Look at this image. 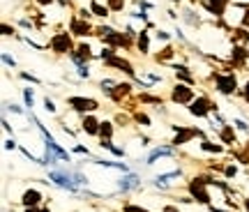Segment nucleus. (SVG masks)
Masks as SVG:
<instances>
[{"label": "nucleus", "instance_id": "nucleus-1", "mask_svg": "<svg viewBox=\"0 0 249 212\" xmlns=\"http://www.w3.org/2000/svg\"><path fill=\"white\" fill-rule=\"evenodd\" d=\"M49 180H51L55 187L67 189V192H79V187H83L88 182L83 173H79V171H67V168H53V171L49 173Z\"/></svg>", "mask_w": 249, "mask_h": 212}, {"label": "nucleus", "instance_id": "nucleus-2", "mask_svg": "<svg viewBox=\"0 0 249 212\" xmlns=\"http://www.w3.org/2000/svg\"><path fill=\"white\" fill-rule=\"evenodd\" d=\"M187 189H189L192 198H196L198 203L210 205V194H208V177H192V180H189V185H187Z\"/></svg>", "mask_w": 249, "mask_h": 212}, {"label": "nucleus", "instance_id": "nucleus-3", "mask_svg": "<svg viewBox=\"0 0 249 212\" xmlns=\"http://www.w3.org/2000/svg\"><path fill=\"white\" fill-rule=\"evenodd\" d=\"M214 86H217V90L222 92V95H233L235 90H238V81H235V74H214Z\"/></svg>", "mask_w": 249, "mask_h": 212}, {"label": "nucleus", "instance_id": "nucleus-4", "mask_svg": "<svg viewBox=\"0 0 249 212\" xmlns=\"http://www.w3.org/2000/svg\"><path fill=\"white\" fill-rule=\"evenodd\" d=\"M49 46H51V51H55V53H71L74 51L70 33H55V35L51 37Z\"/></svg>", "mask_w": 249, "mask_h": 212}, {"label": "nucleus", "instance_id": "nucleus-5", "mask_svg": "<svg viewBox=\"0 0 249 212\" xmlns=\"http://www.w3.org/2000/svg\"><path fill=\"white\" fill-rule=\"evenodd\" d=\"M210 111H217V106L208 97H196L194 102L189 104V113L196 115V118H205V115H210Z\"/></svg>", "mask_w": 249, "mask_h": 212}, {"label": "nucleus", "instance_id": "nucleus-6", "mask_svg": "<svg viewBox=\"0 0 249 212\" xmlns=\"http://www.w3.org/2000/svg\"><path fill=\"white\" fill-rule=\"evenodd\" d=\"M171 102H176V104H192L194 102V90L185 86V83H178L173 92H171Z\"/></svg>", "mask_w": 249, "mask_h": 212}, {"label": "nucleus", "instance_id": "nucleus-7", "mask_svg": "<svg viewBox=\"0 0 249 212\" xmlns=\"http://www.w3.org/2000/svg\"><path fill=\"white\" fill-rule=\"evenodd\" d=\"M67 104L74 108V111H79V113H92V111H97L99 104L95 102V99H90V97H70L67 99Z\"/></svg>", "mask_w": 249, "mask_h": 212}, {"label": "nucleus", "instance_id": "nucleus-8", "mask_svg": "<svg viewBox=\"0 0 249 212\" xmlns=\"http://www.w3.org/2000/svg\"><path fill=\"white\" fill-rule=\"evenodd\" d=\"M194 136H201L198 129H185V127H176V136H173V145H185Z\"/></svg>", "mask_w": 249, "mask_h": 212}, {"label": "nucleus", "instance_id": "nucleus-9", "mask_svg": "<svg viewBox=\"0 0 249 212\" xmlns=\"http://www.w3.org/2000/svg\"><path fill=\"white\" fill-rule=\"evenodd\" d=\"M139 185H141V177L136 176V173H127V176H123L120 180H118V189H120V192L139 189Z\"/></svg>", "mask_w": 249, "mask_h": 212}, {"label": "nucleus", "instance_id": "nucleus-10", "mask_svg": "<svg viewBox=\"0 0 249 212\" xmlns=\"http://www.w3.org/2000/svg\"><path fill=\"white\" fill-rule=\"evenodd\" d=\"M90 23L86 21V18H71V23H70V33L71 35H79V37H86L90 35Z\"/></svg>", "mask_w": 249, "mask_h": 212}, {"label": "nucleus", "instance_id": "nucleus-11", "mask_svg": "<svg viewBox=\"0 0 249 212\" xmlns=\"http://www.w3.org/2000/svg\"><path fill=\"white\" fill-rule=\"evenodd\" d=\"M173 155H176V148H171V145H160V148H155V150L148 155L145 164H155L157 159H161V157H173Z\"/></svg>", "mask_w": 249, "mask_h": 212}, {"label": "nucleus", "instance_id": "nucleus-12", "mask_svg": "<svg viewBox=\"0 0 249 212\" xmlns=\"http://www.w3.org/2000/svg\"><path fill=\"white\" fill-rule=\"evenodd\" d=\"M104 65H108V67H116V70H123L124 74H129V76H134V67L129 60H123V58H118V55H113V58H108V60H104Z\"/></svg>", "mask_w": 249, "mask_h": 212}, {"label": "nucleus", "instance_id": "nucleus-13", "mask_svg": "<svg viewBox=\"0 0 249 212\" xmlns=\"http://www.w3.org/2000/svg\"><path fill=\"white\" fill-rule=\"evenodd\" d=\"M182 176V171H171V173H164V176H157L155 177V180H152V185L155 187H161V189H164V187H169L171 182H173V180H178V177Z\"/></svg>", "mask_w": 249, "mask_h": 212}, {"label": "nucleus", "instance_id": "nucleus-14", "mask_svg": "<svg viewBox=\"0 0 249 212\" xmlns=\"http://www.w3.org/2000/svg\"><path fill=\"white\" fill-rule=\"evenodd\" d=\"M21 203L26 205V208H37V205L42 203V194H39L37 189H26V192H23V198H21Z\"/></svg>", "mask_w": 249, "mask_h": 212}, {"label": "nucleus", "instance_id": "nucleus-15", "mask_svg": "<svg viewBox=\"0 0 249 212\" xmlns=\"http://www.w3.org/2000/svg\"><path fill=\"white\" fill-rule=\"evenodd\" d=\"M81 124H83V132H86V134H90V136H97V134H99V124H102V123H97L92 115H86Z\"/></svg>", "mask_w": 249, "mask_h": 212}, {"label": "nucleus", "instance_id": "nucleus-16", "mask_svg": "<svg viewBox=\"0 0 249 212\" xmlns=\"http://www.w3.org/2000/svg\"><path fill=\"white\" fill-rule=\"evenodd\" d=\"M70 58H71V62L74 60H86L88 62L90 60V46L88 44H79L74 51L70 53Z\"/></svg>", "mask_w": 249, "mask_h": 212}, {"label": "nucleus", "instance_id": "nucleus-17", "mask_svg": "<svg viewBox=\"0 0 249 212\" xmlns=\"http://www.w3.org/2000/svg\"><path fill=\"white\" fill-rule=\"evenodd\" d=\"M136 46H139L141 53H150V35H148V30H141L136 35Z\"/></svg>", "mask_w": 249, "mask_h": 212}, {"label": "nucleus", "instance_id": "nucleus-18", "mask_svg": "<svg viewBox=\"0 0 249 212\" xmlns=\"http://www.w3.org/2000/svg\"><path fill=\"white\" fill-rule=\"evenodd\" d=\"M173 70H176V76L185 81L187 86H189V83L194 81V76H192V71H189V67H185V65H173Z\"/></svg>", "mask_w": 249, "mask_h": 212}, {"label": "nucleus", "instance_id": "nucleus-19", "mask_svg": "<svg viewBox=\"0 0 249 212\" xmlns=\"http://www.w3.org/2000/svg\"><path fill=\"white\" fill-rule=\"evenodd\" d=\"M90 12H92V17H102V18H107L111 9H108L107 5H102V2H97V0H92V2H90Z\"/></svg>", "mask_w": 249, "mask_h": 212}, {"label": "nucleus", "instance_id": "nucleus-20", "mask_svg": "<svg viewBox=\"0 0 249 212\" xmlns=\"http://www.w3.org/2000/svg\"><path fill=\"white\" fill-rule=\"evenodd\" d=\"M229 2H231V0H210V12H213L214 17H224Z\"/></svg>", "mask_w": 249, "mask_h": 212}, {"label": "nucleus", "instance_id": "nucleus-21", "mask_svg": "<svg viewBox=\"0 0 249 212\" xmlns=\"http://www.w3.org/2000/svg\"><path fill=\"white\" fill-rule=\"evenodd\" d=\"M219 139H222L224 143H235V132H233L231 124H224L222 132H219Z\"/></svg>", "mask_w": 249, "mask_h": 212}, {"label": "nucleus", "instance_id": "nucleus-22", "mask_svg": "<svg viewBox=\"0 0 249 212\" xmlns=\"http://www.w3.org/2000/svg\"><path fill=\"white\" fill-rule=\"evenodd\" d=\"M116 81H111V79H104L102 83H99V88H102V92L104 95H108V97H113V92H116Z\"/></svg>", "mask_w": 249, "mask_h": 212}, {"label": "nucleus", "instance_id": "nucleus-23", "mask_svg": "<svg viewBox=\"0 0 249 212\" xmlns=\"http://www.w3.org/2000/svg\"><path fill=\"white\" fill-rule=\"evenodd\" d=\"M99 136L111 141V136H113V123H107V120H104V123L99 124Z\"/></svg>", "mask_w": 249, "mask_h": 212}, {"label": "nucleus", "instance_id": "nucleus-24", "mask_svg": "<svg viewBox=\"0 0 249 212\" xmlns=\"http://www.w3.org/2000/svg\"><path fill=\"white\" fill-rule=\"evenodd\" d=\"M129 90H132L129 83H118L116 92H113V99H120V97H124V95H129Z\"/></svg>", "mask_w": 249, "mask_h": 212}, {"label": "nucleus", "instance_id": "nucleus-25", "mask_svg": "<svg viewBox=\"0 0 249 212\" xmlns=\"http://www.w3.org/2000/svg\"><path fill=\"white\" fill-rule=\"evenodd\" d=\"M99 145H102V148H107V150H111L113 155H118V157H123V155H124L123 148H116V145H113V143L108 141V139H102V143H99Z\"/></svg>", "mask_w": 249, "mask_h": 212}, {"label": "nucleus", "instance_id": "nucleus-26", "mask_svg": "<svg viewBox=\"0 0 249 212\" xmlns=\"http://www.w3.org/2000/svg\"><path fill=\"white\" fill-rule=\"evenodd\" d=\"M74 65L79 67V76H81V79H88V76H90L88 62H86V60H74Z\"/></svg>", "mask_w": 249, "mask_h": 212}, {"label": "nucleus", "instance_id": "nucleus-27", "mask_svg": "<svg viewBox=\"0 0 249 212\" xmlns=\"http://www.w3.org/2000/svg\"><path fill=\"white\" fill-rule=\"evenodd\" d=\"M23 102H26L28 108H33V106H35V95H33V90L30 88H23Z\"/></svg>", "mask_w": 249, "mask_h": 212}, {"label": "nucleus", "instance_id": "nucleus-28", "mask_svg": "<svg viewBox=\"0 0 249 212\" xmlns=\"http://www.w3.org/2000/svg\"><path fill=\"white\" fill-rule=\"evenodd\" d=\"M201 148L208 152H222V145H217V143H210V141H203L201 143Z\"/></svg>", "mask_w": 249, "mask_h": 212}, {"label": "nucleus", "instance_id": "nucleus-29", "mask_svg": "<svg viewBox=\"0 0 249 212\" xmlns=\"http://www.w3.org/2000/svg\"><path fill=\"white\" fill-rule=\"evenodd\" d=\"M108 2V9H113V12H120L124 7V0H107Z\"/></svg>", "mask_w": 249, "mask_h": 212}, {"label": "nucleus", "instance_id": "nucleus-30", "mask_svg": "<svg viewBox=\"0 0 249 212\" xmlns=\"http://www.w3.org/2000/svg\"><path fill=\"white\" fill-rule=\"evenodd\" d=\"M173 49H171V46H166V49H164V51L160 53V55H157V60H169V58H173Z\"/></svg>", "mask_w": 249, "mask_h": 212}, {"label": "nucleus", "instance_id": "nucleus-31", "mask_svg": "<svg viewBox=\"0 0 249 212\" xmlns=\"http://www.w3.org/2000/svg\"><path fill=\"white\" fill-rule=\"evenodd\" d=\"M134 118H136V123H139V124H143V127H148V124H150V118H148V115H145V113H136V115H134Z\"/></svg>", "mask_w": 249, "mask_h": 212}, {"label": "nucleus", "instance_id": "nucleus-32", "mask_svg": "<svg viewBox=\"0 0 249 212\" xmlns=\"http://www.w3.org/2000/svg\"><path fill=\"white\" fill-rule=\"evenodd\" d=\"M124 212H150V210H145V208H141V205L127 203V205H124Z\"/></svg>", "mask_w": 249, "mask_h": 212}, {"label": "nucleus", "instance_id": "nucleus-33", "mask_svg": "<svg viewBox=\"0 0 249 212\" xmlns=\"http://www.w3.org/2000/svg\"><path fill=\"white\" fill-rule=\"evenodd\" d=\"M2 62H5V67H17V60L9 53H2Z\"/></svg>", "mask_w": 249, "mask_h": 212}, {"label": "nucleus", "instance_id": "nucleus-34", "mask_svg": "<svg viewBox=\"0 0 249 212\" xmlns=\"http://www.w3.org/2000/svg\"><path fill=\"white\" fill-rule=\"evenodd\" d=\"M141 102H148V104H161V99L152 97V95H141Z\"/></svg>", "mask_w": 249, "mask_h": 212}, {"label": "nucleus", "instance_id": "nucleus-35", "mask_svg": "<svg viewBox=\"0 0 249 212\" xmlns=\"http://www.w3.org/2000/svg\"><path fill=\"white\" fill-rule=\"evenodd\" d=\"M155 37H157V39H161V42H169V39H171V35L166 33V30H157V33H155Z\"/></svg>", "mask_w": 249, "mask_h": 212}, {"label": "nucleus", "instance_id": "nucleus-36", "mask_svg": "<svg viewBox=\"0 0 249 212\" xmlns=\"http://www.w3.org/2000/svg\"><path fill=\"white\" fill-rule=\"evenodd\" d=\"M21 79L30 81V83H39V79H37V76H33V74H28V71H21Z\"/></svg>", "mask_w": 249, "mask_h": 212}, {"label": "nucleus", "instance_id": "nucleus-37", "mask_svg": "<svg viewBox=\"0 0 249 212\" xmlns=\"http://www.w3.org/2000/svg\"><path fill=\"white\" fill-rule=\"evenodd\" d=\"M44 111H49V113H55V104H53V102H51L49 97L44 99Z\"/></svg>", "mask_w": 249, "mask_h": 212}, {"label": "nucleus", "instance_id": "nucleus-38", "mask_svg": "<svg viewBox=\"0 0 249 212\" xmlns=\"http://www.w3.org/2000/svg\"><path fill=\"white\" fill-rule=\"evenodd\" d=\"M235 173H238L235 166H226V177H235Z\"/></svg>", "mask_w": 249, "mask_h": 212}, {"label": "nucleus", "instance_id": "nucleus-39", "mask_svg": "<svg viewBox=\"0 0 249 212\" xmlns=\"http://www.w3.org/2000/svg\"><path fill=\"white\" fill-rule=\"evenodd\" d=\"M14 148H17V141H14V139L5 141V150H14Z\"/></svg>", "mask_w": 249, "mask_h": 212}, {"label": "nucleus", "instance_id": "nucleus-40", "mask_svg": "<svg viewBox=\"0 0 249 212\" xmlns=\"http://www.w3.org/2000/svg\"><path fill=\"white\" fill-rule=\"evenodd\" d=\"M233 124H235L238 129H242V132H247V129H249V127H247V123H242V120H235V123H233Z\"/></svg>", "mask_w": 249, "mask_h": 212}, {"label": "nucleus", "instance_id": "nucleus-41", "mask_svg": "<svg viewBox=\"0 0 249 212\" xmlns=\"http://www.w3.org/2000/svg\"><path fill=\"white\" fill-rule=\"evenodd\" d=\"M5 106H7V108L12 111V113H23V111H21V108H18L17 104H5Z\"/></svg>", "mask_w": 249, "mask_h": 212}, {"label": "nucleus", "instance_id": "nucleus-42", "mask_svg": "<svg viewBox=\"0 0 249 212\" xmlns=\"http://www.w3.org/2000/svg\"><path fill=\"white\" fill-rule=\"evenodd\" d=\"M74 152H81V155H88V148H83V145H76Z\"/></svg>", "mask_w": 249, "mask_h": 212}, {"label": "nucleus", "instance_id": "nucleus-43", "mask_svg": "<svg viewBox=\"0 0 249 212\" xmlns=\"http://www.w3.org/2000/svg\"><path fill=\"white\" fill-rule=\"evenodd\" d=\"M2 30H5V33H2V35H12V33H14V30H12V28H9L7 23H5V26H2Z\"/></svg>", "mask_w": 249, "mask_h": 212}, {"label": "nucleus", "instance_id": "nucleus-44", "mask_svg": "<svg viewBox=\"0 0 249 212\" xmlns=\"http://www.w3.org/2000/svg\"><path fill=\"white\" fill-rule=\"evenodd\" d=\"M245 97H247V102H249V81L245 83Z\"/></svg>", "mask_w": 249, "mask_h": 212}, {"label": "nucleus", "instance_id": "nucleus-45", "mask_svg": "<svg viewBox=\"0 0 249 212\" xmlns=\"http://www.w3.org/2000/svg\"><path fill=\"white\" fill-rule=\"evenodd\" d=\"M37 2H39V5H51L53 0H37Z\"/></svg>", "mask_w": 249, "mask_h": 212}, {"label": "nucleus", "instance_id": "nucleus-46", "mask_svg": "<svg viewBox=\"0 0 249 212\" xmlns=\"http://www.w3.org/2000/svg\"><path fill=\"white\" fill-rule=\"evenodd\" d=\"M161 212H180V210H176V208H164Z\"/></svg>", "mask_w": 249, "mask_h": 212}, {"label": "nucleus", "instance_id": "nucleus-47", "mask_svg": "<svg viewBox=\"0 0 249 212\" xmlns=\"http://www.w3.org/2000/svg\"><path fill=\"white\" fill-rule=\"evenodd\" d=\"M26 212H39L37 208H26Z\"/></svg>", "mask_w": 249, "mask_h": 212}, {"label": "nucleus", "instance_id": "nucleus-48", "mask_svg": "<svg viewBox=\"0 0 249 212\" xmlns=\"http://www.w3.org/2000/svg\"><path fill=\"white\" fill-rule=\"evenodd\" d=\"M245 208H247V212H249V196L245 198Z\"/></svg>", "mask_w": 249, "mask_h": 212}, {"label": "nucleus", "instance_id": "nucleus-49", "mask_svg": "<svg viewBox=\"0 0 249 212\" xmlns=\"http://www.w3.org/2000/svg\"><path fill=\"white\" fill-rule=\"evenodd\" d=\"M39 212H51V210H49V208H42V210H39Z\"/></svg>", "mask_w": 249, "mask_h": 212}, {"label": "nucleus", "instance_id": "nucleus-50", "mask_svg": "<svg viewBox=\"0 0 249 212\" xmlns=\"http://www.w3.org/2000/svg\"><path fill=\"white\" fill-rule=\"evenodd\" d=\"M247 152H249V143H247Z\"/></svg>", "mask_w": 249, "mask_h": 212}]
</instances>
